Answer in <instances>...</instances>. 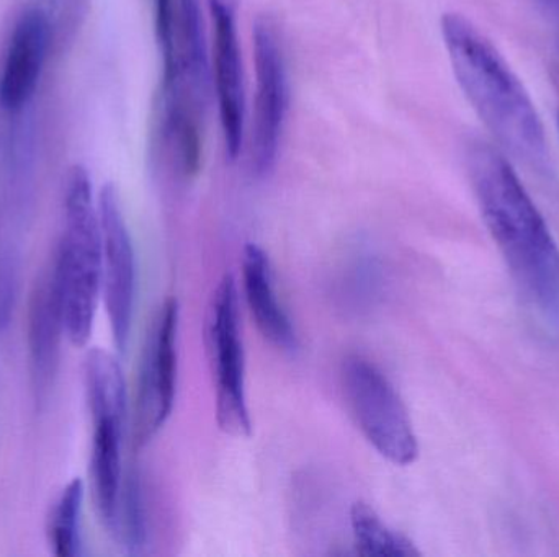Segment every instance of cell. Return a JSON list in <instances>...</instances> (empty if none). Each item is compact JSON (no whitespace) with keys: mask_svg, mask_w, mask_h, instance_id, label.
<instances>
[{"mask_svg":"<svg viewBox=\"0 0 559 557\" xmlns=\"http://www.w3.org/2000/svg\"><path fill=\"white\" fill-rule=\"evenodd\" d=\"M91 0H58L59 22L62 29L78 28L82 16L87 12Z\"/></svg>","mask_w":559,"mask_h":557,"instance_id":"cell-18","label":"cell"},{"mask_svg":"<svg viewBox=\"0 0 559 557\" xmlns=\"http://www.w3.org/2000/svg\"><path fill=\"white\" fill-rule=\"evenodd\" d=\"M213 28V81L226 154L235 160L245 137V75L239 48L238 0H209Z\"/></svg>","mask_w":559,"mask_h":557,"instance_id":"cell-10","label":"cell"},{"mask_svg":"<svg viewBox=\"0 0 559 557\" xmlns=\"http://www.w3.org/2000/svg\"><path fill=\"white\" fill-rule=\"evenodd\" d=\"M98 215L102 228V291L115 346L124 352L133 320L136 265L120 196L111 183H107L98 196Z\"/></svg>","mask_w":559,"mask_h":557,"instance_id":"cell-9","label":"cell"},{"mask_svg":"<svg viewBox=\"0 0 559 557\" xmlns=\"http://www.w3.org/2000/svg\"><path fill=\"white\" fill-rule=\"evenodd\" d=\"M91 415L94 427L88 471L92 499L102 525L115 538L124 480L121 444L127 411H95Z\"/></svg>","mask_w":559,"mask_h":557,"instance_id":"cell-13","label":"cell"},{"mask_svg":"<svg viewBox=\"0 0 559 557\" xmlns=\"http://www.w3.org/2000/svg\"><path fill=\"white\" fill-rule=\"evenodd\" d=\"M62 336H66L64 317L55 268L51 267L36 281L28 303L26 342L29 385L36 408L41 409L48 402L55 388Z\"/></svg>","mask_w":559,"mask_h":557,"instance_id":"cell-11","label":"cell"},{"mask_svg":"<svg viewBox=\"0 0 559 557\" xmlns=\"http://www.w3.org/2000/svg\"><path fill=\"white\" fill-rule=\"evenodd\" d=\"M179 303L169 298L151 324L141 356L134 444L144 447L173 414L177 386Z\"/></svg>","mask_w":559,"mask_h":557,"instance_id":"cell-8","label":"cell"},{"mask_svg":"<svg viewBox=\"0 0 559 557\" xmlns=\"http://www.w3.org/2000/svg\"><path fill=\"white\" fill-rule=\"evenodd\" d=\"M466 162L483 219L512 274L559 326V249L544 216L501 150L472 141Z\"/></svg>","mask_w":559,"mask_h":557,"instance_id":"cell-1","label":"cell"},{"mask_svg":"<svg viewBox=\"0 0 559 557\" xmlns=\"http://www.w3.org/2000/svg\"><path fill=\"white\" fill-rule=\"evenodd\" d=\"M157 143L166 162L182 172L202 167L210 62L200 0H177L176 32L160 56Z\"/></svg>","mask_w":559,"mask_h":557,"instance_id":"cell-3","label":"cell"},{"mask_svg":"<svg viewBox=\"0 0 559 557\" xmlns=\"http://www.w3.org/2000/svg\"><path fill=\"white\" fill-rule=\"evenodd\" d=\"M66 337L84 347L91 339L102 291V228L87 169L71 167L66 180L64 228L55 264Z\"/></svg>","mask_w":559,"mask_h":557,"instance_id":"cell-4","label":"cell"},{"mask_svg":"<svg viewBox=\"0 0 559 557\" xmlns=\"http://www.w3.org/2000/svg\"><path fill=\"white\" fill-rule=\"evenodd\" d=\"M84 483L71 481L52 507L48 520V542L58 557L78 555L79 522H81Z\"/></svg>","mask_w":559,"mask_h":557,"instance_id":"cell-16","label":"cell"},{"mask_svg":"<svg viewBox=\"0 0 559 557\" xmlns=\"http://www.w3.org/2000/svg\"><path fill=\"white\" fill-rule=\"evenodd\" d=\"M558 128H559V113H558Z\"/></svg>","mask_w":559,"mask_h":557,"instance_id":"cell-20","label":"cell"},{"mask_svg":"<svg viewBox=\"0 0 559 557\" xmlns=\"http://www.w3.org/2000/svg\"><path fill=\"white\" fill-rule=\"evenodd\" d=\"M535 3L544 12V15L547 16L548 22L554 25L559 41V0H535Z\"/></svg>","mask_w":559,"mask_h":557,"instance_id":"cell-19","label":"cell"},{"mask_svg":"<svg viewBox=\"0 0 559 557\" xmlns=\"http://www.w3.org/2000/svg\"><path fill=\"white\" fill-rule=\"evenodd\" d=\"M440 29L456 82L483 123L515 156L544 159L540 114L504 56L462 13H445Z\"/></svg>","mask_w":559,"mask_h":557,"instance_id":"cell-2","label":"cell"},{"mask_svg":"<svg viewBox=\"0 0 559 557\" xmlns=\"http://www.w3.org/2000/svg\"><path fill=\"white\" fill-rule=\"evenodd\" d=\"M206 350L215 378L216 421L225 434L249 437L252 431L246 399V363L239 327L238 290L233 275H225L210 304Z\"/></svg>","mask_w":559,"mask_h":557,"instance_id":"cell-6","label":"cell"},{"mask_svg":"<svg viewBox=\"0 0 559 557\" xmlns=\"http://www.w3.org/2000/svg\"><path fill=\"white\" fill-rule=\"evenodd\" d=\"M51 45V20L43 9H29L13 26L0 74V107L20 113L35 95Z\"/></svg>","mask_w":559,"mask_h":557,"instance_id":"cell-12","label":"cell"},{"mask_svg":"<svg viewBox=\"0 0 559 557\" xmlns=\"http://www.w3.org/2000/svg\"><path fill=\"white\" fill-rule=\"evenodd\" d=\"M355 546L361 556H420L406 536L391 530L368 504L355 502L350 510Z\"/></svg>","mask_w":559,"mask_h":557,"instance_id":"cell-15","label":"cell"},{"mask_svg":"<svg viewBox=\"0 0 559 557\" xmlns=\"http://www.w3.org/2000/svg\"><path fill=\"white\" fill-rule=\"evenodd\" d=\"M246 298L255 324L265 339L282 350L296 349V334L292 320L283 311L272 281L271 264L259 245L249 244L242 257Z\"/></svg>","mask_w":559,"mask_h":557,"instance_id":"cell-14","label":"cell"},{"mask_svg":"<svg viewBox=\"0 0 559 557\" xmlns=\"http://www.w3.org/2000/svg\"><path fill=\"white\" fill-rule=\"evenodd\" d=\"M115 540H118L128 553H140L146 543L143 493L140 477L134 471L128 473L123 480Z\"/></svg>","mask_w":559,"mask_h":557,"instance_id":"cell-17","label":"cell"},{"mask_svg":"<svg viewBox=\"0 0 559 557\" xmlns=\"http://www.w3.org/2000/svg\"><path fill=\"white\" fill-rule=\"evenodd\" d=\"M255 98L252 113L251 169L265 177L277 166L286 114H288V64L282 29L274 16H258L254 23Z\"/></svg>","mask_w":559,"mask_h":557,"instance_id":"cell-7","label":"cell"},{"mask_svg":"<svg viewBox=\"0 0 559 557\" xmlns=\"http://www.w3.org/2000/svg\"><path fill=\"white\" fill-rule=\"evenodd\" d=\"M341 376L352 417L368 444L391 463H414L419 455L416 432L390 379L360 355L344 360Z\"/></svg>","mask_w":559,"mask_h":557,"instance_id":"cell-5","label":"cell"}]
</instances>
